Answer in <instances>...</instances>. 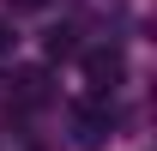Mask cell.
<instances>
[{"label": "cell", "mask_w": 157, "mask_h": 151, "mask_svg": "<svg viewBox=\"0 0 157 151\" xmlns=\"http://www.w3.org/2000/svg\"><path fill=\"white\" fill-rule=\"evenodd\" d=\"M85 79H91V91H97V97H109L121 79H127L121 48H91V55H85Z\"/></svg>", "instance_id": "cell-3"}, {"label": "cell", "mask_w": 157, "mask_h": 151, "mask_svg": "<svg viewBox=\"0 0 157 151\" xmlns=\"http://www.w3.org/2000/svg\"><path fill=\"white\" fill-rule=\"evenodd\" d=\"M12 6H48V0H12Z\"/></svg>", "instance_id": "cell-6"}, {"label": "cell", "mask_w": 157, "mask_h": 151, "mask_svg": "<svg viewBox=\"0 0 157 151\" xmlns=\"http://www.w3.org/2000/svg\"><path fill=\"white\" fill-rule=\"evenodd\" d=\"M73 48V30H48V55H67Z\"/></svg>", "instance_id": "cell-5"}, {"label": "cell", "mask_w": 157, "mask_h": 151, "mask_svg": "<svg viewBox=\"0 0 157 151\" xmlns=\"http://www.w3.org/2000/svg\"><path fill=\"white\" fill-rule=\"evenodd\" d=\"M73 145L78 151H103L109 139H115V109L103 103V97H85V103H73Z\"/></svg>", "instance_id": "cell-1"}, {"label": "cell", "mask_w": 157, "mask_h": 151, "mask_svg": "<svg viewBox=\"0 0 157 151\" xmlns=\"http://www.w3.org/2000/svg\"><path fill=\"white\" fill-rule=\"evenodd\" d=\"M12 48H18V30H12V24H6V18H0V60H6V55H12Z\"/></svg>", "instance_id": "cell-4"}, {"label": "cell", "mask_w": 157, "mask_h": 151, "mask_svg": "<svg viewBox=\"0 0 157 151\" xmlns=\"http://www.w3.org/2000/svg\"><path fill=\"white\" fill-rule=\"evenodd\" d=\"M6 97H12L18 109H42V103L55 97V85H48V67H18V73L6 79Z\"/></svg>", "instance_id": "cell-2"}]
</instances>
